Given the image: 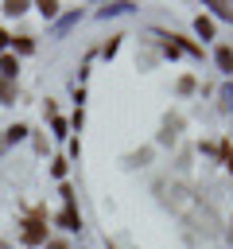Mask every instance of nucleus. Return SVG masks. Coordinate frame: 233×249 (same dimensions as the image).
Listing matches in <instances>:
<instances>
[{
  "mask_svg": "<svg viewBox=\"0 0 233 249\" xmlns=\"http://www.w3.org/2000/svg\"><path fill=\"white\" fill-rule=\"evenodd\" d=\"M23 241H27V245L47 241V226H43V222H35V218H27V222H23Z\"/></svg>",
  "mask_w": 233,
  "mask_h": 249,
  "instance_id": "nucleus-1",
  "label": "nucleus"
},
{
  "mask_svg": "<svg viewBox=\"0 0 233 249\" xmlns=\"http://www.w3.org/2000/svg\"><path fill=\"white\" fill-rule=\"evenodd\" d=\"M58 222H62L66 230H78V226H82V222H78V210H74V206H66V210L58 214Z\"/></svg>",
  "mask_w": 233,
  "mask_h": 249,
  "instance_id": "nucleus-2",
  "label": "nucleus"
},
{
  "mask_svg": "<svg viewBox=\"0 0 233 249\" xmlns=\"http://www.w3.org/2000/svg\"><path fill=\"white\" fill-rule=\"evenodd\" d=\"M217 62H221V70H233V51L229 47H217Z\"/></svg>",
  "mask_w": 233,
  "mask_h": 249,
  "instance_id": "nucleus-3",
  "label": "nucleus"
},
{
  "mask_svg": "<svg viewBox=\"0 0 233 249\" xmlns=\"http://www.w3.org/2000/svg\"><path fill=\"white\" fill-rule=\"evenodd\" d=\"M194 27H198V35H206V39L214 35V23H210L206 16H198V19H194Z\"/></svg>",
  "mask_w": 233,
  "mask_h": 249,
  "instance_id": "nucleus-4",
  "label": "nucleus"
},
{
  "mask_svg": "<svg viewBox=\"0 0 233 249\" xmlns=\"http://www.w3.org/2000/svg\"><path fill=\"white\" fill-rule=\"evenodd\" d=\"M0 70H4V78H12L19 66H16V58H12V54H4V58H0Z\"/></svg>",
  "mask_w": 233,
  "mask_h": 249,
  "instance_id": "nucleus-5",
  "label": "nucleus"
},
{
  "mask_svg": "<svg viewBox=\"0 0 233 249\" xmlns=\"http://www.w3.org/2000/svg\"><path fill=\"white\" fill-rule=\"evenodd\" d=\"M12 97H16V86L8 78H0V101H12Z\"/></svg>",
  "mask_w": 233,
  "mask_h": 249,
  "instance_id": "nucleus-6",
  "label": "nucleus"
},
{
  "mask_svg": "<svg viewBox=\"0 0 233 249\" xmlns=\"http://www.w3.org/2000/svg\"><path fill=\"white\" fill-rule=\"evenodd\" d=\"M210 8H214V12L221 16V19H233V4H221V0H214Z\"/></svg>",
  "mask_w": 233,
  "mask_h": 249,
  "instance_id": "nucleus-7",
  "label": "nucleus"
},
{
  "mask_svg": "<svg viewBox=\"0 0 233 249\" xmlns=\"http://www.w3.org/2000/svg\"><path fill=\"white\" fill-rule=\"evenodd\" d=\"M23 8H27V4H23V0H12V4H4V12H8V16H19V12H23Z\"/></svg>",
  "mask_w": 233,
  "mask_h": 249,
  "instance_id": "nucleus-8",
  "label": "nucleus"
},
{
  "mask_svg": "<svg viewBox=\"0 0 233 249\" xmlns=\"http://www.w3.org/2000/svg\"><path fill=\"white\" fill-rule=\"evenodd\" d=\"M221 156H225V167L233 171V148H229V144H221Z\"/></svg>",
  "mask_w": 233,
  "mask_h": 249,
  "instance_id": "nucleus-9",
  "label": "nucleus"
},
{
  "mask_svg": "<svg viewBox=\"0 0 233 249\" xmlns=\"http://www.w3.org/2000/svg\"><path fill=\"white\" fill-rule=\"evenodd\" d=\"M50 249H66V241H50Z\"/></svg>",
  "mask_w": 233,
  "mask_h": 249,
  "instance_id": "nucleus-10",
  "label": "nucleus"
},
{
  "mask_svg": "<svg viewBox=\"0 0 233 249\" xmlns=\"http://www.w3.org/2000/svg\"><path fill=\"white\" fill-rule=\"evenodd\" d=\"M4 43H8V35H4V31H0V47H4Z\"/></svg>",
  "mask_w": 233,
  "mask_h": 249,
  "instance_id": "nucleus-11",
  "label": "nucleus"
}]
</instances>
